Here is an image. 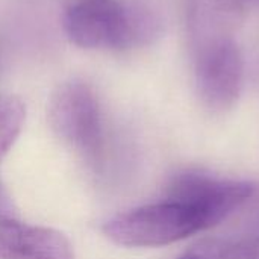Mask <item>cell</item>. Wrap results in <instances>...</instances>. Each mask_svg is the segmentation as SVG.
Masks as SVG:
<instances>
[{
  "mask_svg": "<svg viewBox=\"0 0 259 259\" xmlns=\"http://www.w3.org/2000/svg\"><path fill=\"white\" fill-rule=\"evenodd\" d=\"M246 0H187V26L193 52L234 38Z\"/></svg>",
  "mask_w": 259,
  "mask_h": 259,
  "instance_id": "obj_7",
  "label": "cell"
},
{
  "mask_svg": "<svg viewBox=\"0 0 259 259\" xmlns=\"http://www.w3.org/2000/svg\"><path fill=\"white\" fill-rule=\"evenodd\" d=\"M64 30L77 47L123 52L152 44L162 21L141 0H80L65 11Z\"/></svg>",
  "mask_w": 259,
  "mask_h": 259,
  "instance_id": "obj_1",
  "label": "cell"
},
{
  "mask_svg": "<svg viewBox=\"0 0 259 259\" xmlns=\"http://www.w3.org/2000/svg\"><path fill=\"white\" fill-rule=\"evenodd\" d=\"M217 226L203 208L178 199L144 205L108 220L102 231L124 247H161Z\"/></svg>",
  "mask_w": 259,
  "mask_h": 259,
  "instance_id": "obj_2",
  "label": "cell"
},
{
  "mask_svg": "<svg viewBox=\"0 0 259 259\" xmlns=\"http://www.w3.org/2000/svg\"><path fill=\"white\" fill-rule=\"evenodd\" d=\"M196 88L202 103L214 111L231 109L243 88L244 59L234 38L211 42L193 52Z\"/></svg>",
  "mask_w": 259,
  "mask_h": 259,
  "instance_id": "obj_4",
  "label": "cell"
},
{
  "mask_svg": "<svg viewBox=\"0 0 259 259\" xmlns=\"http://www.w3.org/2000/svg\"><path fill=\"white\" fill-rule=\"evenodd\" d=\"M49 123L94 173L105 171L108 153L102 111L87 82L73 79L55 90L49 102Z\"/></svg>",
  "mask_w": 259,
  "mask_h": 259,
  "instance_id": "obj_3",
  "label": "cell"
},
{
  "mask_svg": "<svg viewBox=\"0 0 259 259\" xmlns=\"http://www.w3.org/2000/svg\"><path fill=\"white\" fill-rule=\"evenodd\" d=\"M26 120L24 103L11 94H0V159L18 138ZM0 214L11 215L9 200L0 185Z\"/></svg>",
  "mask_w": 259,
  "mask_h": 259,
  "instance_id": "obj_8",
  "label": "cell"
},
{
  "mask_svg": "<svg viewBox=\"0 0 259 259\" xmlns=\"http://www.w3.org/2000/svg\"><path fill=\"white\" fill-rule=\"evenodd\" d=\"M253 184L217 178L199 170H184L171 178L165 197L185 200L208 211L223 223L234 215L252 194Z\"/></svg>",
  "mask_w": 259,
  "mask_h": 259,
  "instance_id": "obj_5",
  "label": "cell"
},
{
  "mask_svg": "<svg viewBox=\"0 0 259 259\" xmlns=\"http://www.w3.org/2000/svg\"><path fill=\"white\" fill-rule=\"evenodd\" d=\"M181 259H205V258H203L197 250H194V249H193V250H190L185 256H182Z\"/></svg>",
  "mask_w": 259,
  "mask_h": 259,
  "instance_id": "obj_11",
  "label": "cell"
},
{
  "mask_svg": "<svg viewBox=\"0 0 259 259\" xmlns=\"http://www.w3.org/2000/svg\"><path fill=\"white\" fill-rule=\"evenodd\" d=\"M0 259H74V252L61 232L0 214Z\"/></svg>",
  "mask_w": 259,
  "mask_h": 259,
  "instance_id": "obj_6",
  "label": "cell"
},
{
  "mask_svg": "<svg viewBox=\"0 0 259 259\" xmlns=\"http://www.w3.org/2000/svg\"><path fill=\"white\" fill-rule=\"evenodd\" d=\"M246 2H247V0H246ZM258 2H259V0H258Z\"/></svg>",
  "mask_w": 259,
  "mask_h": 259,
  "instance_id": "obj_12",
  "label": "cell"
},
{
  "mask_svg": "<svg viewBox=\"0 0 259 259\" xmlns=\"http://www.w3.org/2000/svg\"><path fill=\"white\" fill-rule=\"evenodd\" d=\"M237 223L247 237L259 238V185H253L252 194L243 203V206L235 212Z\"/></svg>",
  "mask_w": 259,
  "mask_h": 259,
  "instance_id": "obj_10",
  "label": "cell"
},
{
  "mask_svg": "<svg viewBox=\"0 0 259 259\" xmlns=\"http://www.w3.org/2000/svg\"><path fill=\"white\" fill-rule=\"evenodd\" d=\"M205 259H259V238L237 235L203 241L194 247Z\"/></svg>",
  "mask_w": 259,
  "mask_h": 259,
  "instance_id": "obj_9",
  "label": "cell"
}]
</instances>
